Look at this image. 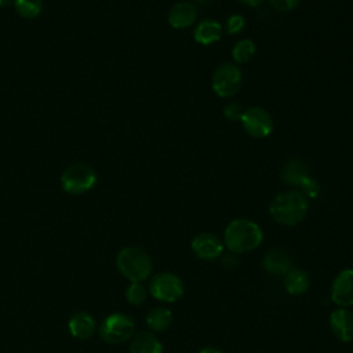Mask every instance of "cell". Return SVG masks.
Instances as JSON below:
<instances>
[{
    "mask_svg": "<svg viewBox=\"0 0 353 353\" xmlns=\"http://www.w3.org/2000/svg\"><path fill=\"white\" fill-rule=\"evenodd\" d=\"M301 0H270V4L279 11H291L298 7Z\"/></svg>",
    "mask_w": 353,
    "mask_h": 353,
    "instance_id": "obj_25",
    "label": "cell"
},
{
    "mask_svg": "<svg viewBox=\"0 0 353 353\" xmlns=\"http://www.w3.org/2000/svg\"><path fill=\"white\" fill-rule=\"evenodd\" d=\"M97 182V174L94 168L85 163H74L65 168L61 175L62 189L72 194H80L90 189Z\"/></svg>",
    "mask_w": 353,
    "mask_h": 353,
    "instance_id": "obj_6",
    "label": "cell"
},
{
    "mask_svg": "<svg viewBox=\"0 0 353 353\" xmlns=\"http://www.w3.org/2000/svg\"><path fill=\"white\" fill-rule=\"evenodd\" d=\"M263 269L273 276H284L292 265L291 255L283 248H273L268 251L262 259Z\"/></svg>",
    "mask_w": 353,
    "mask_h": 353,
    "instance_id": "obj_14",
    "label": "cell"
},
{
    "mask_svg": "<svg viewBox=\"0 0 353 353\" xmlns=\"http://www.w3.org/2000/svg\"><path fill=\"white\" fill-rule=\"evenodd\" d=\"M222 37V26L214 19H203L194 29V40L199 44L210 46L219 41Z\"/></svg>",
    "mask_w": 353,
    "mask_h": 353,
    "instance_id": "obj_18",
    "label": "cell"
},
{
    "mask_svg": "<svg viewBox=\"0 0 353 353\" xmlns=\"http://www.w3.org/2000/svg\"><path fill=\"white\" fill-rule=\"evenodd\" d=\"M240 3H244V4H248V6H251V7H255V6H258L262 0H239Z\"/></svg>",
    "mask_w": 353,
    "mask_h": 353,
    "instance_id": "obj_27",
    "label": "cell"
},
{
    "mask_svg": "<svg viewBox=\"0 0 353 353\" xmlns=\"http://www.w3.org/2000/svg\"><path fill=\"white\" fill-rule=\"evenodd\" d=\"M281 179L291 186H295L306 199H314L320 193L319 182L310 176L306 163L301 159H290L281 170Z\"/></svg>",
    "mask_w": 353,
    "mask_h": 353,
    "instance_id": "obj_4",
    "label": "cell"
},
{
    "mask_svg": "<svg viewBox=\"0 0 353 353\" xmlns=\"http://www.w3.org/2000/svg\"><path fill=\"white\" fill-rule=\"evenodd\" d=\"M190 247L197 258L203 261H212L222 255L225 245L216 234L211 232H201L193 237Z\"/></svg>",
    "mask_w": 353,
    "mask_h": 353,
    "instance_id": "obj_10",
    "label": "cell"
},
{
    "mask_svg": "<svg viewBox=\"0 0 353 353\" xmlns=\"http://www.w3.org/2000/svg\"><path fill=\"white\" fill-rule=\"evenodd\" d=\"M116 268L132 283L146 280L152 273L153 263L145 250L138 247H125L120 250L116 256Z\"/></svg>",
    "mask_w": 353,
    "mask_h": 353,
    "instance_id": "obj_3",
    "label": "cell"
},
{
    "mask_svg": "<svg viewBox=\"0 0 353 353\" xmlns=\"http://www.w3.org/2000/svg\"><path fill=\"white\" fill-rule=\"evenodd\" d=\"M17 12L23 18H34L43 8L41 0H14Z\"/></svg>",
    "mask_w": 353,
    "mask_h": 353,
    "instance_id": "obj_22",
    "label": "cell"
},
{
    "mask_svg": "<svg viewBox=\"0 0 353 353\" xmlns=\"http://www.w3.org/2000/svg\"><path fill=\"white\" fill-rule=\"evenodd\" d=\"M199 353H221V350H218L215 347H211V346H207V347H203Z\"/></svg>",
    "mask_w": 353,
    "mask_h": 353,
    "instance_id": "obj_26",
    "label": "cell"
},
{
    "mask_svg": "<svg viewBox=\"0 0 353 353\" xmlns=\"http://www.w3.org/2000/svg\"><path fill=\"white\" fill-rule=\"evenodd\" d=\"M243 113H244V109H243L241 105L237 103V102H232V103H229V105H226V106L223 108V116H225L228 120H230V121L240 120L241 116H243Z\"/></svg>",
    "mask_w": 353,
    "mask_h": 353,
    "instance_id": "obj_24",
    "label": "cell"
},
{
    "mask_svg": "<svg viewBox=\"0 0 353 353\" xmlns=\"http://www.w3.org/2000/svg\"><path fill=\"white\" fill-rule=\"evenodd\" d=\"M241 80H243V76H241L240 68L236 63L225 62L215 69L212 74L211 85L214 92L218 97L229 98L240 90Z\"/></svg>",
    "mask_w": 353,
    "mask_h": 353,
    "instance_id": "obj_8",
    "label": "cell"
},
{
    "mask_svg": "<svg viewBox=\"0 0 353 353\" xmlns=\"http://www.w3.org/2000/svg\"><path fill=\"white\" fill-rule=\"evenodd\" d=\"M197 17L196 7L189 1H178L168 11V23L174 29H186L193 25Z\"/></svg>",
    "mask_w": 353,
    "mask_h": 353,
    "instance_id": "obj_13",
    "label": "cell"
},
{
    "mask_svg": "<svg viewBox=\"0 0 353 353\" xmlns=\"http://www.w3.org/2000/svg\"><path fill=\"white\" fill-rule=\"evenodd\" d=\"M135 334V324L125 313H113L105 317L99 325V336L113 345L130 341Z\"/></svg>",
    "mask_w": 353,
    "mask_h": 353,
    "instance_id": "obj_5",
    "label": "cell"
},
{
    "mask_svg": "<svg viewBox=\"0 0 353 353\" xmlns=\"http://www.w3.org/2000/svg\"><path fill=\"white\" fill-rule=\"evenodd\" d=\"M263 239L262 229L250 219H233L225 229L223 245L233 254L255 250Z\"/></svg>",
    "mask_w": 353,
    "mask_h": 353,
    "instance_id": "obj_1",
    "label": "cell"
},
{
    "mask_svg": "<svg viewBox=\"0 0 353 353\" xmlns=\"http://www.w3.org/2000/svg\"><path fill=\"white\" fill-rule=\"evenodd\" d=\"M330 330L341 342L353 341V313L346 307H339L330 314Z\"/></svg>",
    "mask_w": 353,
    "mask_h": 353,
    "instance_id": "obj_12",
    "label": "cell"
},
{
    "mask_svg": "<svg viewBox=\"0 0 353 353\" xmlns=\"http://www.w3.org/2000/svg\"><path fill=\"white\" fill-rule=\"evenodd\" d=\"M255 54V44L250 39H243L237 41L232 50V57L236 61V63H244L248 62Z\"/></svg>",
    "mask_w": 353,
    "mask_h": 353,
    "instance_id": "obj_20",
    "label": "cell"
},
{
    "mask_svg": "<svg viewBox=\"0 0 353 353\" xmlns=\"http://www.w3.org/2000/svg\"><path fill=\"white\" fill-rule=\"evenodd\" d=\"M240 121L245 132L254 138H265L273 130V120L270 114L259 106H252L244 110Z\"/></svg>",
    "mask_w": 353,
    "mask_h": 353,
    "instance_id": "obj_9",
    "label": "cell"
},
{
    "mask_svg": "<svg viewBox=\"0 0 353 353\" xmlns=\"http://www.w3.org/2000/svg\"><path fill=\"white\" fill-rule=\"evenodd\" d=\"M331 299L341 307L353 306V269L341 270L331 285Z\"/></svg>",
    "mask_w": 353,
    "mask_h": 353,
    "instance_id": "obj_11",
    "label": "cell"
},
{
    "mask_svg": "<svg viewBox=\"0 0 353 353\" xmlns=\"http://www.w3.org/2000/svg\"><path fill=\"white\" fill-rule=\"evenodd\" d=\"M283 285H284V290L290 295H302L310 287V277H309V274L305 270L296 269V268H291L284 274Z\"/></svg>",
    "mask_w": 353,
    "mask_h": 353,
    "instance_id": "obj_17",
    "label": "cell"
},
{
    "mask_svg": "<svg viewBox=\"0 0 353 353\" xmlns=\"http://www.w3.org/2000/svg\"><path fill=\"white\" fill-rule=\"evenodd\" d=\"M130 341V353H163L161 342L150 331L137 332Z\"/></svg>",
    "mask_w": 353,
    "mask_h": 353,
    "instance_id": "obj_16",
    "label": "cell"
},
{
    "mask_svg": "<svg viewBox=\"0 0 353 353\" xmlns=\"http://www.w3.org/2000/svg\"><path fill=\"white\" fill-rule=\"evenodd\" d=\"M149 290L142 281H132L125 290V299L131 305H142L148 298Z\"/></svg>",
    "mask_w": 353,
    "mask_h": 353,
    "instance_id": "obj_21",
    "label": "cell"
},
{
    "mask_svg": "<svg viewBox=\"0 0 353 353\" xmlns=\"http://www.w3.org/2000/svg\"><path fill=\"white\" fill-rule=\"evenodd\" d=\"M194 1H197V3H211L212 0H194Z\"/></svg>",
    "mask_w": 353,
    "mask_h": 353,
    "instance_id": "obj_29",
    "label": "cell"
},
{
    "mask_svg": "<svg viewBox=\"0 0 353 353\" xmlns=\"http://www.w3.org/2000/svg\"><path fill=\"white\" fill-rule=\"evenodd\" d=\"M68 327L72 336L83 341L92 336V334L97 330V323H95V319L88 312L79 310L72 314V317L69 319Z\"/></svg>",
    "mask_w": 353,
    "mask_h": 353,
    "instance_id": "obj_15",
    "label": "cell"
},
{
    "mask_svg": "<svg viewBox=\"0 0 353 353\" xmlns=\"http://www.w3.org/2000/svg\"><path fill=\"white\" fill-rule=\"evenodd\" d=\"M172 323V313L164 306H156L146 314V325L152 331H164Z\"/></svg>",
    "mask_w": 353,
    "mask_h": 353,
    "instance_id": "obj_19",
    "label": "cell"
},
{
    "mask_svg": "<svg viewBox=\"0 0 353 353\" xmlns=\"http://www.w3.org/2000/svg\"><path fill=\"white\" fill-rule=\"evenodd\" d=\"M148 290L154 299L165 303H172L182 298L185 292V285L176 274L163 272L152 277Z\"/></svg>",
    "mask_w": 353,
    "mask_h": 353,
    "instance_id": "obj_7",
    "label": "cell"
},
{
    "mask_svg": "<svg viewBox=\"0 0 353 353\" xmlns=\"http://www.w3.org/2000/svg\"><path fill=\"white\" fill-rule=\"evenodd\" d=\"M307 210V199L298 190L279 193L269 207L272 218L284 226H294L303 221Z\"/></svg>",
    "mask_w": 353,
    "mask_h": 353,
    "instance_id": "obj_2",
    "label": "cell"
},
{
    "mask_svg": "<svg viewBox=\"0 0 353 353\" xmlns=\"http://www.w3.org/2000/svg\"><path fill=\"white\" fill-rule=\"evenodd\" d=\"M12 1H14V0H0V6H1V7H7V6H10Z\"/></svg>",
    "mask_w": 353,
    "mask_h": 353,
    "instance_id": "obj_28",
    "label": "cell"
},
{
    "mask_svg": "<svg viewBox=\"0 0 353 353\" xmlns=\"http://www.w3.org/2000/svg\"><path fill=\"white\" fill-rule=\"evenodd\" d=\"M245 26V19L240 14H233L226 21V32L229 34H237L240 33Z\"/></svg>",
    "mask_w": 353,
    "mask_h": 353,
    "instance_id": "obj_23",
    "label": "cell"
}]
</instances>
